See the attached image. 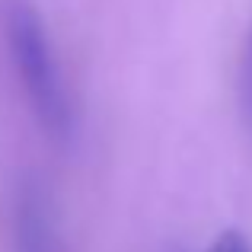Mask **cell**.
<instances>
[{"mask_svg": "<svg viewBox=\"0 0 252 252\" xmlns=\"http://www.w3.org/2000/svg\"><path fill=\"white\" fill-rule=\"evenodd\" d=\"M3 35L13 74L23 86L35 125L55 147H67L77 134V109L64 83V70L58 64L45 19L32 3L10 0L3 16Z\"/></svg>", "mask_w": 252, "mask_h": 252, "instance_id": "1", "label": "cell"}, {"mask_svg": "<svg viewBox=\"0 0 252 252\" xmlns=\"http://www.w3.org/2000/svg\"><path fill=\"white\" fill-rule=\"evenodd\" d=\"M10 252H67L48 179L23 172L10 195Z\"/></svg>", "mask_w": 252, "mask_h": 252, "instance_id": "2", "label": "cell"}, {"mask_svg": "<svg viewBox=\"0 0 252 252\" xmlns=\"http://www.w3.org/2000/svg\"><path fill=\"white\" fill-rule=\"evenodd\" d=\"M208 252H252V243L240 233V230H220V233L214 236V243H211Z\"/></svg>", "mask_w": 252, "mask_h": 252, "instance_id": "4", "label": "cell"}, {"mask_svg": "<svg viewBox=\"0 0 252 252\" xmlns=\"http://www.w3.org/2000/svg\"><path fill=\"white\" fill-rule=\"evenodd\" d=\"M240 109H243V122L252 131V26L246 45H243V58H240Z\"/></svg>", "mask_w": 252, "mask_h": 252, "instance_id": "3", "label": "cell"}]
</instances>
